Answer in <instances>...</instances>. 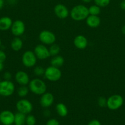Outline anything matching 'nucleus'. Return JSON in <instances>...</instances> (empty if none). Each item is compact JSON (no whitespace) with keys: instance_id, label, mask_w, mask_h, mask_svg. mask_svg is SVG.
<instances>
[{"instance_id":"obj_1","label":"nucleus","mask_w":125,"mask_h":125,"mask_svg":"<svg viewBox=\"0 0 125 125\" xmlns=\"http://www.w3.org/2000/svg\"><path fill=\"white\" fill-rule=\"evenodd\" d=\"M89 15L88 7L83 4H78L71 9L69 16L75 21H81L85 20Z\"/></svg>"},{"instance_id":"obj_2","label":"nucleus","mask_w":125,"mask_h":125,"mask_svg":"<svg viewBox=\"0 0 125 125\" xmlns=\"http://www.w3.org/2000/svg\"><path fill=\"white\" fill-rule=\"evenodd\" d=\"M29 91L34 95H40L47 92V85L45 82L39 78H36L31 79L28 84Z\"/></svg>"},{"instance_id":"obj_3","label":"nucleus","mask_w":125,"mask_h":125,"mask_svg":"<svg viewBox=\"0 0 125 125\" xmlns=\"http://www.w3.org/2000/svg\"><path fill=\"white\" fill-rule=\"evenodd\" d=\"M44 76L49 81L56 82L61 78L62 72L60 68L50 65L45 68Z\"/></svg>"},{"instance_id":"obj_4","label":"nucleus","mask_w":125,"mask_h":125,"mask_svg":"<svg viewBox=\"0 0 125 125\" xmlns=\"http://www.w3.org/2000/svg\"><path fill=\"white\" fill-rule=\"evenodd\" d=\"M38 58L34 51L27 50L25 51L22 56V62L26 68H33L36 65Z\"/></svg>"},{"instance_id":"obj_5","label":"nucleus","mask_w":125,"mask_h":125,"mask_svg":"<svg viewBox=\"0 0 125 125\" xmlns=\"http://www.w3.org/2000/svg\"><path fill=\"white\" fill-rule=\"evenodd\" d=\"M124 103V99L121 95L115 94L107 98V107L112 111L120 109Z\"/></svg>"},{"instance_id":"obj_6","label":"nucleus","mask_w":125,"mask_h":125,"mask_svg":"<svg viewBox=\"0 0 125 125\" xmlns=\"http://www.w3.org/2000/svg\"><path fill=\"white\" fill-rule=\"evenodd\" d=\"M15 86L11 81L4 80L0 83V95L4 97H9L13 94Z\"/></svg>"},{"instance_id":"obj_7","label":"nucleus","mask_w":125,"mask_h":125,"mask_svg":"<svg viewBox=\"0 0 125 125\" xmlns=\"http://www.w3.org/2000/svg\"><path fill=\"white\" fill-rule=\"evenodd\" d=\"M39 40L45 45H51L55 43L56 37L53 32L49 30H43L39 34Z\"/></svg>"},{"instance_id":"obj_8","label":"nucleus","mask_w":125,"mask_h":125,"mask_svg":"<svg viewBox=\"0 0 125 125\" xmlns=\"http://www.w3.org/2000/svg\"><path fill=\"white\" fill-rule=\"evenodd\" d=\"M17 111L24 114H29L33 110V105L29 100L26 98H21L16 103Z\"/></svg>"},{"instance_id":"obj_9","label":"nucleus","mask_w":125,"mask_h":125,"mask_svg":"<svg viewBox=\"0 0 125 125\" xmlns=\"http://www.w3.org/2000/svg\"><path fill=\"white\" fill-rule=\"evenodd\" d=\"M33 51L38 59L39 60H45L51 56L49 48L47 47L46 45L42 43L37 45L34 47Z\"/></svg>"},{"instance_id":"obj_10","label":"nucleus","mask_w":125,"mask_h":125,"mask_svg":"<svg viewBox=\"0 0 125 125\" xmlns=\"http://www.w3.org/2000/svg\"><path fill=\"white\" fill-rule=\"evenodd\" d=\"M26 30L25 24L21 20H17L13 21L11 31L15 37H20L24 34Z\"/></svg>"},{"instance_id":"obj_11","label":"nucleus","mask_w":125,"mask_h":125,"mask_svg":"<svg viewBox=\"0 0 125 125\" xmlns=\"http://www.w3.org/2000/svg\"><path fill=\"white\" fill-rule=\"evenodd\" d=\"M53 11L55 15L61 20L66 19L70 15V11L68 8L62 4H57L55 5Z\"/></svg>"},{"instance_id":"obj_12","label":"nucleus","mask_w":125,"mask_h":125,"mask_svg":"<svg viewBox=\"0 0 125 125\" xmlns=\"http://www.w3.org/2000/svg\"><path fill=\"white\" fill-rule=\"evenodd\" d=\"M54 100H55V98H54L53 95L51 93L46 92L40 96L39 103L42 107L47 109L53 104Z\"/></svg>"},{"instance_id":"obj_13","label":"nucleus","mask_w":125,"mask_h":125,"mask_svg":"<svg viewBox=\"0 0 125 125\" xmlns=\"http://www.w3.org/2000/svg\"><path fill=\"white\" fill-rule=\"evenodd\" d=\"M14 117L12 111L5 110L0 113V122L3 125H12L14 123Z\"/></svg>"},{"instance_id":"obj_14","label":"nucleus","mask_w":125,"mask_h":125,"mask_svg":"<svg viewBox=\"0 0 125 125\" xmlns=\"http://www.w3.org/2000/svg\"><path fill=\"white\" fill-rule=\"evenodd\" d=\"M15 80L20 85H27L30 81L28 74L23 70L18 71L15 73Z\"/></svg>"},{"instance_id":"obj_15","label":"nucleus","mask_w":125,"mask_h":125,"mask_svg":"<svg viewBox=\"0 0 125 125\" xmlns=\"http://www.w3.org/2000/svg\"><path fill=\"white\" fill-rule=\"evenodd\" d=\"M73 43L75 47L80 50L86 49L88 45V40L87 38L81 34L75 37L73 40Z\"/></svg>"},{"instance_id":"obj_16","label":"nucleus","mask_w":125,"mask_h":125,"mask_svg":"<svg viewBox=\"0 0 125 125\" xmlns=\"http://www.w3.org/2000/svg\"><path fill=\"white\" fill-rule=\"evenodd\" d=\"M86 24L91 28H96L100 26L101 20L98 15H89L85 20Z\"/></svg>"},{"instance_id":"obj_17","label":"nucleus","mask_w":125,"mask_h":125,"mask_svg":"<svg viewBox=\"0 0 125 125\" xmlns=\"http://www.w3.org/2000/svg\"><path fill=\"white\" fill-rule=\"evenodd\" d=\"M13 23L12 18L7 16H4L0 18V31H6L11 29Z\"/></svg>"},{"instance_id":"obj_18","label":"nucleus","mask_w":125,"mask_h":125,"mask_svg":"<svg viewBox=\"0 0 125 125\" xmlns=\"http://www.w3.org/2000/svg\"><path fill=\"white\" fill-rule=\"evenodd\" d=\"M23 42L20 37H15L11 43V47L14 51H19L23 48Z\"/></svg>"},{"instance_id":"obj_19","label":"nucleus","mask_w":125,"mask_h":125,"mask_svg":"<svg viewBox=\"0 0 125 125\" xmlns=\"http://www.w3.org/2000/svg\"><path fill=\"white\" fill-rule=\"evenodd\" d=\"M64 63V59L63 57L59 54L53 56L50 61V65L57 67V68L61 67L63 65Z\"/></svg>"},{"instance_id":"obj_20","label":"nucleus","mask_w":125,"mask_h":125,"mask_svg":"<svg viewBox=\"0 0 125 125\" xmlns=\"http://www.w3.org/2000/svg\"><path fill=\"white\" fill-rule=\"evenodd\" d=\"M56 111L58 114L61 117H65L68 114V109L67 106L62 103H59L56 105Z\"/></svg>"},{"instance_id":"obj_21","label":"nucleus","mask_w":125,"mask_h":125,"mask_svg":"<svg viewBox=\"0 0 125 125\" xmlns=\"http://www.w3.org/2000/svg\"><path fill=\"white\" fill-rule=\"evenodd\" d=\"M26 115L21 112H17L15 114L14 117V123L15 125H24L25 124L26 122Z\"/></svg>"},{"instance_id":"obj_22","label":"nucleus","mask_w":125,"mask_h":125,"mask_svg":"<svg viewBox=\"0 0 125 125\" xmlns=\"http://www.w3.org/2000/svg\"><path fill=\"white\" fill-rule=\"evenodd\" d=\"M29 89L27 85H20L19 88L17 89V94L18 96L21 98H25L29 92Z\"/></svg>"},{"instance_id":"obj_23","label":"nucleus","mask_w":125,"mask_h":125,"mask_svg":"<svg viewBox=\"0 0 125 125\" xmlns=\"http://www.w3.org/2000/svg\"><path fill=\"white\" fill-rule=\"evenodd\" d=\"M88 12H89V15L99 16V15L101 12V7L94 4L91 5L88 7Z\"/></svg>"},{"instance_id":"obj_24","label":"nucleus","mask_w":125,"mask_h":125,"mask_svg":"<svg viewBox=\"0 0 125 125\" xmlns=\"http://www.w3.org/2000/svg\"><path fill=\"white\" fill-rule=\"evenodd\" d=\"M50 48H49V52H50V56H55L56 55H58L59 53L60 52V46H59L58 44L55 43L52 44V45H50Z\"/></svg>"},{"instance_id":"obj_25","label":"nucleus","mask_w":125,"mask_h":125,"mask_svg":"<svg viewBox=\"0 0 125 125\" xmlns=\"http://www.w3.org/2000/svg\"><path fill=\"white\" fill-rule=\"evenodd\" d=\"M45 70V69L44 67L40 65H38L34 67V69H33V73H34L35 76L38 77H40L42 76H44Z\"/></svg>"},{"instance_id":"obj_26","label":"nucleus","mask_w":125,"mask_h":125,"mask_svg":"<svg viewBox=\"0 0 125 125\" xmlns=\"http://www.w3.org/2000/svg\"><path fill=\"white\" fill-rule=\"evenodd\" d=\"M36 123V118L33 115L28 114L26 117L25 124L26 125H35Z\"/></svg>"},{"instance_id":"obj_27","label":"nucleus","mask_w":125,"mask_h":125,"mask_svg":"<svg viewBox=\"0 0 125 125\" xmlns=\"http://www.w3.org/2000/svg\"><path fill=\"white\" fill-rule=\"evenodd\" d=\"M94 4L100 7H105L110 3V0H93Z\"/></svg>"},{"instance_id":"obj_28","label":"nucleus","mask_w":125,"mask_h":125,"mask_svg":"<svg viewBox=\"0 0 125 125\" xmlns=\"http://www.w3.org/2000/svg\"><path fill=\"white\" fill-rule=\"evenodd\" d=\"M98 106L100 107H107V98L104 96H100L98 98Z\"/></svg>"},{"instance_id":"obj_29","label":"nucleus","mask_w":125,"mask_h":125,"mask_svg":"<svg viewBox=\"0 0 125 125\" xmlns=\"http://www.w3.org/2000/svg\"><path fill=\"white\" fill-rule=\"evenodd\" d=\"M45 125H60V122L55 118H50L47 122Z\"/></svg>"},{"instance_id":"obj_30","label":"nucleus","mask_w":125,"mask_h":125,"mask_svg":"<svg viewBox=\"0 0 125 125\" xmlns=\"http://www.w3.org/2000/svg\"><path fill=\"white\" fill-rule=\"evenodd\" d=\"M6 58H7V56L4 51L0 50V62L4 63L6 60Z\"/></svg>"},{"instance_id":"obj_31","label":"nucleus","mask_w":125,"mask_h":125,"mask_svg":"<svg viewBox=\"0 0 125 125\" xmlns=\"http://www.w3.org/2000/svg\"><path fill=\"white\" fill-rule=\"evenodd\" d=\"M3 78L4 80L11 81V79H12V74L9 72H5L3 74Z\"/></svg>"},{"instance_id":"obj_32","label":"nucleus","mask_w":125,"mask_h":125,"mask_svg":"<svg viewBox=\"0 0 125 125\" xmlns=\"http://www.w3.org/2000/svg\"><path fill=\"white\" fill-rule=\"evenodd\" d=\"M88 125H101V123H100V122L98 120L94 119L91 120L88 123Z\"/></svg>"},{"instance_id":"obj_33","label":"nucleus","mask_w":125,"mask_h":125,"mask_svg":"<svg viewBox=\"0 0 125 125\" xmlns=\"http://www.w3.org/2000/svg\"><path fill=\"white\" fill-rule=\"evenodd\" d=\"M120 7L123 10H125V0H122L120 4Z\"/></svg>"},{"instance_id":"obj_34","label":"nucleus","mask_w":125,"mask_h":125,"mask_svg":"<svg viewBox=\"0 0 125 125\" xmlns=\"http://www.w3.org/2000/svg\"><path fill=\"white\" fill-rule=\"evenodd\" d=\"M50 111H49V109H46V110H45V111H44V115L45 116V117H50Z\"/></svg>"},{"instance_id":"obj_35","label":"nucleus","mask_w":125,"mask_h":125,"mask_svg":"<svg viewBox=\"0 0 125 125\" xmlns=\"http://www.w3.org/2000/svg\"><path fill=\"white\" fill-rule=\"evenodd\" d=\"M8 2L11 5H14L17 3V0H8Z\"/></svg>"},{"instance_id":"obj_36","label":"nucleus","mask_w":125,"mask_h":125,"mask_svg":"<svg viewBox=\"0 0 125 125\" xmlns=\"http://www.w3.org/2000/svg\"><path fill=\"white\" fill-rule=\"evenodd\" d=\"M4 5V0H0V10L2 9Z\"/></svg>"},{"instance_id":"obj_37","label":"nucleus","mask_w":125,"mask_h":125,"mask_svg":"<svg viewBox=\"0 0 125 125\" xmlns=\"http://www.w3.org/2000/svg\"><path fill=\"white\" fill-rule=\"evenodd\" d=\"M83 3H86V4H88V3H90L91 2L93 1V0H81Z\"/></svg>"},{"instance_id":"obj_38","label":"nucleus","mask_w":125,"mask_h":125,"mask_svg":"<svg viewBox=\"0 0 125 125\" xmlns=\"http://www.w3.org/2000/svg\"><path fill=\"white\" fill-rule=\"evenodd\" d=\"M121 32H122L123 34L125 35V24H124L122 28H121Z\"/></svg>"},{"instance_id":"obj_39","label":"nucleus","mask_w":125,"mask_h":125,"mask_svg":"<svg viewBox=\"0 0 125 125\" xmlns=\"http://www.w3.org/2000/svg\"><path fill=\"white\" fill-rule=\"evenodd\" d=\"M3 68H4L3 63H2V62H0V72H1L2 70H3Z\"/></svg>"},{"instance_id":"obj_40","label":"nucleus","mask_w":125,"mask_h":125,"mask_svg":"<svg viewBox=\"0 0 125 125\" xmlns=\"http://www.w3.org/2000/svg\"><path fill=\"white\" fill-rule=\"evenodd\" d=\"M1 46V38H0V47Z\"/></svg>"},{"instance_id":"obj_41","label":"nucleus","mask_w":125,"mask_h":125,"mask_svg":"<svg viewBox=\"0 0 125 125\" xmlns=\"http://www.w3.org/2000/svg\"><path fill=\"white\" fill-rule=\"evenodd\" d=\"M13 125L12 124V125Z\"/></svg>"},{"instance_id":"obj_42","label":"nucleus","mask_w":125,"mask_h":125,"mask_svg":"<svg viewBox=\"0 0 125 125\" xmlns=\"http://www.w3.org/2000/svg\"><path fill=\"white\" fill-rule=\"evenodd\" d=\"M1 78H0V83H1Z\"/></svg>"}]
</instances>
